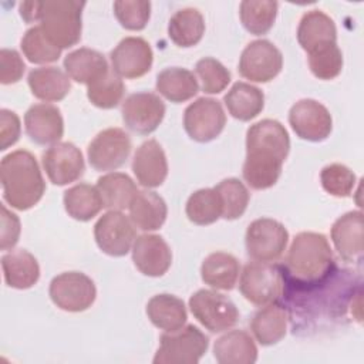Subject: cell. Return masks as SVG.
<instances>
[{"instance_id":"obj_1","label":"cell","mask_w":364,"mask_h":364,"mask_svg":"<svg viewBox=\"0 0 364 364\" xmlns=\"http://www.w3.org/2000/svg\"><path fill=\"white\" fill-rule=\"evenodd\" d=\"M290 151V138L286 128L276 119H262L246 132V159L243 179L256 191L272 188Z\"/></svg>"},{"instance_id":"obj_2","label":"cell","mask_w":364,"mask_h":364,"mask_svg":"<svg viewBox=\"0 0 364 364\" xmlns=\"http://www.w3.org/2000/svg\"><path fill=\"white\" fill-rule=\"evenodd\" d=\"M280 269L284 283L297 291L327 283L336 272V262L327 237L316 232L297 233Z\"/></svg>"},{"instance_id":"obj_3","label":"cell","mask_w":364,"mask_h":364,"mask_svg":"<svg viewBox=\"0 0 364 364\" xmlns=\"http://www.w3.org/2000/svg\"><path fill=\"white\" fill-rule=\"evenodd\" d=\"M4 200L14 209L27 210L44 195L46 182L34 155L24 149L7 154L0 164Z\"/></svg>"},{"instance_id":"obj_4","label":"cell","mask_w":364,"mask_h":364,"mask_svg":"<svg viewBox=\"0 0 364 364\" xmlns=\"http://www.w3.org/2000/svg\"><path fill=\"white\" fill-rule=\"evenodd\" d=\"M85 1L46 0L40 1V27L58 48H68L81 40V16Z\"/></svg>"},{"instance_id":"obj_5","label":"cell","mask_w":364,"mask_h":364,"mask_svg":"<svg viewBox=\"0 0 364 364\" xmlns=\"http://www.w3.org/2000/svg\"><path fill=\"white\" fill-rule=\"evenodd\" d=\"M239 290L242 296L255 306L276 303L284 291V279L280 266L267 262H250L245 264Z\"/></svg>"},{"instance_id":"obj_6","label":"cell","mask_w":364,"mask_h":364,"mask_svg":"<svg viewBox=\"0 0 364 364\" xmlns=\"http://www.w3.org/2000/svg\"><path fill=\"white\" fill-rule=\"evenodd\" d=\"M209 347L208 337L193 324L165 331L159 338L155 364H196Z\"/></svg>"},{"instance_id":"obj_7","label":"cell","mask_w":364,"mask_h":364,"mask_svg":"<svg viewBox=\"0 0 364 364\" xmlns=\"http://www.w3.org/2000/svg\"><path fill=\"white\" fill-rule=\"evenodd\" d=\"M193 317L209 331L220 333L233 327L239 320L235 303L222 293L200 289L189 299Z\"/></svg>"},{"instance_id":"obj_8","label":"cell","mask_w":364,"mask_h":364,"mask_svg":"<svg viewBox=\"0 0 364 364\" xmlns=\"http://www.w3.org/2000/svg\"><path fill=\"white\" fill-rule=\"evenodd\" d=\"M287 242V229L270 218L253 220L247 226L245 236L247 255L256 262H276L286 250Z\"/></svg>"},{"instance_id":"obj_9","label":"cell","mask_w":364,"mask_h":364,"mask_svg":"<svg viewBox=\"0 0 364 364\" xmlns=\"http://www.w3.org/2000/svg\"><path fill=\"white\" fill-rule=\"evenodd\" d=\"M48 294L58 309L80 313L92 306L97 297V289L87 274L81 272H64L51 280Z\"/></svg>"},{"instance_id":"obj_10","label":"cell","mask_w":364,"mask_h":364,"mask_svg":"<svg viewBox=\"0 0 364 364\" xmlns=\"http://www.w3.org/2000/svg\"><path fill=\"white\" fill-rule=\"evenodd\" d=\"M226 115L219 101L208 97L198 98L183 112V128L196 142H209L220 135Z\"/></svg>"},{"instance_id":"obj_11","label":"cell","mask_w":364,"mask_h":364,"mask_svg":"<svg viewBox=\"0 0 364 364\" xmlns=\"http://www.w3.org/2000/svg\"><path fill=\"white\" fill-rule=\"evenodd\" d=\"M283 67L280 50L269 40H255L242 51L239 60V74L253 82H267L273 80Z\"/></svg>"},{"instance_id":"obj_12","label":"cell","mask_w":364,"mask_h":364,"mask_svg":"<svg viewBox=\"0 0 364 364\" xmlns=\"http://www.w3.org/2000/svg\"><path fill=\"white\" fill-rule=\"evenodd\" d=\"M131 148V138L124 129L107 128L90 142L88 162L97 171H115L127 162Z\"/></svg>"},{"instance_id":"obj_13","label":"cell","mask_w":364,"mask_h":364,"mask_svg":"<svg viewBox=\"0 0 364 364\" xmlns=\"http://www.w3.org/2000/svg\"><path fill=\"white\" fill-rule=\"evenodd\" d=\"M94 237L98 247L114 257L125 256L135 242L132 220L121 210H108L94 226Z\"/></svg>"},{"instance_id":"obj_14","label":"cell","mask_w":364,"mask_h":364,"mask_svg":"<svg viewBox=\"0 0 364 364\" xmlns=\"http://www.w3.org/2000/svg\"><path fill=\"white\" fill-rule=\"evenodd\" d=\"M165 104L154 92H135L122 102V121L139 135L154 132L165 117Z\"/></svg>"},{"instance_id":"obj_15","label":"cell","mask_w":364,"mask_h":364,"mask_svg":"<svg viewBox=\"0 0 364 364\" xmlns=\"http://www.w3.org/2000/svg\"><path fill=\"white\" fill-rule=\"evenodd\" d=\"M289 122L299 138L310 142L324 141L333 129L328 109L310 98L300 100L290 108Z\"/></svg>"},{"instance_id":"obj_16","label":"cell","mask_w":364,"mask_h":364,"mask_svg":"<svg viewBox=\"0 0 364 364\" xmlns=\"http://www.w3.org/2000/svg\"><path fill=\"white\" fill-rule=\"evenodd\" d=\"M41 162L48 179L58 186L80 179L85 171L82 154L71 142H57L51 145L43 154Z\"/></svg>"},{"instance_id":"obj_17","label":"cell","mask_w":364,"mask_h":364,"mask_svg":"<svg viewBox=\"0 0 364 364\" xmlns=\"http://www.w3.org/2000/svg\"><path fill=\"white\" fill-rule=\"evenodd\" d=\"M112 71L122 78H139L145 75L154 61L151 46L141 37H125L111 51Z\"/></svg>"},{"instance_id":"obj_18","label":"cell","mask_w":364,"mask_h":364,"mask_svg":"<svg viewBox=\"0 0 364 364\" xmlns=\"http://www.w3.org/2000/svg\"><path fill=\"white\" fill-rule=\"evenodd\" d=\"M28 138L37 145H54L64 134L61 111L53 104H34L24 114Z\"/></svg>"},{"instance_id":"obj_19","label":"cell","mask_w":364,"mask_h":364,"mask_svg":"<svg viewBox=\"0 0 364 364\" xmlns=\"http://www.w3.org/2000/svg\"><path fill=\"white\" fill-rule=\"evenodd\" d=\"M132 262L145 276L159 277L172 263V252L159 235H141L132 245Z\"/></svg>"},{"instance_id":"obj_20","label":"cell","mask_w":364,"mask_h":364,"mask_svg":"<svg viewBox=\"0 0 364 364\" xmlns=\"http://www.w3.org/2000/svg\"><path fill=\"white\" fill-rule=\"evenodd\" d=\"M132 171L138 183L144 188L161 186L168 175L166 155L155 139H148L134 154Z\"/></svg>"},{"instance_id":"obj_21","label":"cell","mask_w":364,"mask_h":364,"mask_svg":"<svg viewBox=\"0 0 364 364\" xmlns=\"http://www.w3.org/2000/svg\"><path fill=\"white\" fill-rule=\"evenodd\" d=\"M363 212L351 210L340 216L331 226V240L346 262H361L364 250Z\"/></svg>"},{"instance_id":"obj_22","label":"cell","mask_w":364,"mask_h":364,"mask_svg":"<svg viewBox=\"0 0 364 364\" xmlns=\"http://www.w3.org/2000/svg\"><path fill=\"white\" fill-rule=\"evenodd\" d=\"M297 41L307 53L314 48L337 43V28L333 18L321 10L307 11L299 23Z\"/></svg>"},{"instance_id":"obj_23","label":"cell","mask_w":364,"mask_h":364,"mask_svg":"<svg viewBox=\"0 0 364 364\" xmlns=\"http://www.w3.org/2000/svg\"><path fill=\"white\" fill-rule=\"evenodd\" d=\"M64 68L71 80L87 87L109 71L105 57L100 51L87 47L68 53L64 58Z\"/></svg>"},{"instance_id":"obj_24","label":"cell","mask_w":364,"mask_h":364,"mask_svg":"<svg viewBox=\"0 0 364 364\" xmlns=\"http://www.w3.org/2000/svg\"><path fill=\"white\" fill-rule=\"evenodd\" d=\"M213 355L220 364H253L257 360V347L249 333L232 330L215 341Z\"/></svg>"},{"instance_id":"obj_25","label":"cell","mask_w":364,"mask_h":364,"mask_svg":"<svg viewBox=\"0 0 364 364\" xmlns=\"http://www.w3.org/2000/svg\"><path fill=\"white\" fill-rule=\"evenodd\" d=\"M1 267L6 284L13 289H30L38 282L40 277V266L37 259L24 249L6 253L1 257Z\"/></svg>"},{"instance_id":"obj_26","label":"cell","mask_w":364,"mask_h":364,"mask_svg":"<svg viewBox=\"0 0 364 364\" xmlns=\"http://www.w3.org/2000/svg\"><path fill=\"white\" fill-rule=\"evenodd\" d=\"M31 94L46 102L61 101L71 90L70 77L58 67H40L28 73L27 77Z\"/></svg>"},{"instance_id":"obj_27","label":"cell","mask_w":364,"mask_h":364,"mask_svg":"<svg viewBox=\"0 0 364 364\" xmlns=\"http://www.w3.org/2000/svg\"><path fill=\"white\" fill-rule=\"evenodd\" d=\"M129 219L141 230H158L166 220L165 200L154 191H138L129 205Z\"/></svg>"},{"instance_id":"obj_28","label":"cell","mask_w":364,"mask_h":364,"mask_svg":"<svg viewBox=\"0 0 364 364\" xmlns=\"http://www.w3.org/2000/svg\"><path fill=\"white\" fill-rule=\"evenodd\" d=\"M287 310L276 303L263 306L250 321V330L262 346H273L279 343L287 331Z\"/></svg>"},{"instance_id":"obj_29","label":"cell","mask_w":364,"mask_h":364,"mask_svg":"<svg viewBox=\"0 0 364 364\" xmlns=\"http://www.w3.org/2000/svg\"><path fill=\"white\" fill-rule=\"evenodd\" d=\"M146 316L155 327L164 331H175L183 327L188 318L185 303L168 293L156 294L148 301Z\"/></svg>"},{"instance_id":"obj_30","label":"cell","mask_w":364,"mask_h":364,"mask_svg":"<svg viewBox=\"0 0 364 364\" xmlns=\"http://www.w3.org/2000/svg\"><path fill=\"white\" fill-rule=\"evenodd\" d=\"M229 114L239 121H250L257 117L264 107V94L260 88L237 81L223 97Z\"/></svg>"},{"instance_id":"obj_31","label":"cell","mask_w":364,"mask_h":364,"mask_svg":"<svg viewBox=\"0 0 364 364\" xmlns=\"http://www.w3.org/2000/svg\"><path fill=\"white\" fill-rule=\"evenodd\" d=\"M237 259L225 252H215L206 256L200 266V276L205 284L216 290H232L239 277Z\"/></svg>"},{"instance_id":"obj_32","label":"cell","mask_w":364,"mask_h":364,"mask_svg":"<svg viewBox=\"0 0 364 364\" xmlns=\"http://www.w3.org/2000/svg\"><path fill=\"white\" fill-rule=\"evenodd\" d=\"M156 90L168 101L178 104L193 98L199 91V85L192 71L181 67H169L158 74Z\"/></svg>"},{"instance_id":"obj_33","label":"cell","mask_w":364,"mask_h":364,"mask_svg":"<svg viewBox=\"0 0 364 364\" xmlns=\"http://www.w3.org/2000/svg\"><path fill=\"white\" fill-rule=\"evenodd\" d=\"M97 189L101 195L104 208L109 210H122L129 208L138 193L135 182L122 172H109L97 181Z\"/></svg>"},{"instance_id":"obj_34","label":"cell","mask_w":364,"mask_h":364,"mask_svg":"<svg viewBox=\"0 0 364 364\" xmlns=\"http://www.w3.org/2000/svg\"><path fill=\"white\" fill-rule=\"evenodd\" d=\"M205 33V20L199 10L186 7L178 10L169 20L168 36L178 47L196 46Z\"/></svg>"},{"instance_id":"obj_35","label":"cell","mask_w":364,"mask_h":364,"mask_svg":"<svg viewBox=\"0 0 364 364\" xmlns=\"http://www.w3.org/2000/svg\"><path fill=\"white\" fill-rule=\"evenodd\" d=\"M65 212L75 220L88 222L100 213L104 208L101 195L97 186L88 183H78L64 192Z\"/></svg>"},{"instance_id":"obj_36","label":"cell","mask_w":364,"mask_h":364,"mask_svg":"<svg viewBox=\"0 0 364 364\" xmlns=\"http://www.w3.org/2000/svg\"><path fill=\"white\" fill-rule=\"evenodd\" d=\"M279 4L269 0H245L240 3L239 16L243 27L255 36L266 34L274 24Z\"/></svg>"},{"instance_id":"obj_37","label":"cell","mask_w":364,"mask_h":364,"mask_svg":"<svg viewBox=\"0 0 364 364\" xmlns=\"http://www.w3.org/2000/svg\"><path fill=\"white\" fill-rule=\"evenodd\" d=\"M186 216L195 225H210L222 218V202L215 188H205L193 192L185 208Z\"/></svg>"},{"instance_id":"obj_38","label":"cell","mask_w":364,"mask_h":364,"mask_svg":"<svg viewBox=\"0 0 364 364\" xmlns=\"http://www.w3.org/2000/svg\"><path fill=\"white\" fill-rule=\"evenodd\" d=\"M222 202V218L235 220L247 209L250 193L247 188L236 178H228L215 186Z\"/></svg>"},{"instance_id":"obj_39","label":"cell","mask_w":364,"mask_h":364,"mask_svg":"<svg viewBox=\"0 0 364 364\" xmlns=\"http://www.w3.org/2000/svg\"><path fill=\"white\" fill-rule=\"evenodd\" d=\"M20 47L24 57L33 64L54 63L61 55V48L47 38L40 26H34L24 33Z\"/></svg>"},{"instance_id":"obj_40","label":"cell","mask_w":364,"mask_h":364,"mask_svg":"<svg viewBox=\"0 0 364 364\" xmlns=\"http://www.w3.org/2000/svg\"><path fill=\"white\" fill-rule=\"evenodd\" d=\"M124 92L125 85L121 77L109 70L100 80L88 85L87 97L92 105L102 109H111L122 101Z\"/></svg>"},{"instance_id":"obj_41","label":"cell","mask_w":364,"mask_h":364,"mask_svg":"<svg viewBox=\"0 0 364 364\" xmlns=\"http://www.w3.org/2000/svg\"><path fill=\"white\" fill-rule=\"evenodd\" d=\"M309 54V67L318 80H333L343 70V54L337 43L314 48Z\"/></svg>"},{"instance_id":"obj_42","label":"cell","mask_w":364,"mask_h":364,"mask_svg":"<svg viewBox=\"0 0 364 364\" xmlns=\"http://www.w3.org/2000/svg\"><path fill=\"white\" fill-rule=\"evenodd\" d=\"M320 181L323 189L337 198H347L355 186L354 172L341 164H330L321 169Z\"/></svg>"},{"instance_id":"obj_43","label":"cell","mask_w":364,"mask_h":364,"mask_svg":"<svg viewBox=\"0 0 364 364\" xmlns=\"http://www.w3.org/2000/svg\"><path fill=\"white\" fill-rule=\"evenodd\" d=\"M114 14L124 28L139 31L148 24L151 3L145 0H118L114 1Z\"/></svg>"},{"instance_id":"obj_44","label":"cell","mask_w":364,"mask_h":364,"mask_svg":"<svg viewBox=\"0 0 364 364\" xmlns=\"http://www.w3.org/2000/svg\"><path fill=\"white\" fill-rule=\"evenodd\" d=\"M195 71L202 82V91L206 94H219L230 82L229 70L212 57L200 58L195 65Z\"/></svg>"},{"instance_id":"obj_45","label":"cell","mask_w":364,"mask_h":364,"mask_svg":"<svg viewBox=\"0 0 364 364\" xmlns=\"http://www.w3.org/2000/svg\"><path fill=\"white\" fill-rule=\"evenodd\" d=\"M26 70V64L21 55L16 50L1 48L0 50V82L14 84L21 80Z\"/></svg>"},{"instance_id":"obj_46","label":"cell","mask_w":364,"mask_h":364,"mask_svg":"<svg viewBox=\"0 0 364 364\" xmlns=\"http://www.w3.org/2000/svg\"><path fill=\"white\" fill-rule=\"evenodd\" d=\"M21 132L20 118L16 112L10 109L0 111V149L6 151L9 146L14 145Z\"/></svg>"},{"instance_id":"obj_47","label":"cell","mask_w":364,"mask_h":364,"mask_svg":"<svg viewBox=\"0 0 364 364\" xmlns=\"http://www.w3.org/2000/svg\"><path fill=\"white\" fill-rule=\"evenodd\" d=\"M20 219L16 213L10 212L6 205H1V237L0 247L1 250H9L16 246L20 237Z\"/></svg>"},{"instance_id":"obj_48","label":"cell","mask_w":364,"mask_h":364,"mask_svg":"<svg viewBox=\"0 0 364 364\" xmlns=\"http://www.w3.org/2000/svg\"><path fill=\"white\" fill-rule=\"evenodd\" d=\"M20 16L26 23L40 21V1H23L20 3Z\"/></svg>"}]
</instances>
